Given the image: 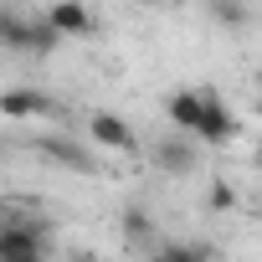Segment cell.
<instances>
[{
  "mask_svg": "<svg viewBox=\"0 0 262 262\" xmlns=\"http://www.w3.org/2000/svg\"><path fill=\"white\" fill-rule=\"evenodd\" d=\"M88 144L98 155H134L139 149V134H134V123L118 118V113H88Z\"/></svg>",
  "mask_w": 262,
  "mask_h": 262,
  "instance_id": "1",
  "label": "cell"
},
{
  "mask_svg": "<svg viewBox=\"0 0 262 262\" xmlns=\"http://www.w3.org/2000/svg\"><path fill=\"white\" fill-rule=\"evenodd\" d=\"M52 247H47V231L31 226V221H6L0 226V262H41Z\"/></svg>",
  "mask_w": 262,
  "mask_h": 262,
  "instance_id": "2",
  "label": "cell"
},
{
  "mask_svg": "<svg viewBox=\"0 0 262 262\" xmlns=\"http://www.w3.org/2000/svg\"><path fill=\"white\" fill-rule=\"evenodd\" d=\"M36 149H41V160H52V165L72 170V175H98V160H93V144H88V139L47 134V139H36Z\"/></svg>",
  "mask_w": 262,
  "mask_h": 262,
  "instance_id": "3",
  "label": "cell"
},
{
  "mask_svg": "<svg viewBox=\"0 0 262 262\" xmlns=\"http://www.w3.org/2000/svg\"><path fill=\"white\" fill-rule=\"evenodd\" d=\"M206 113V88H175L165 98V118L175 123V134H195Z\"/></svg>",
  "mask_w": 262,
  "mask_h": 262,
  "instance_id": "4",
  "label": "cell"
},
{
  "mask_svg": "<svg viewBox=\"0 0 262 262\" xmlns=\"http://www.w3.org/2000/svg\"><path fill=\"white\" fill-rule=\"evenodd\" d=\"M236 134H242V128H236V118H231V113H226V103L206 88V113H201L195 139H206V144H216V149H221V144H231Z\"/></svg>",
  "mask_w": 262,
  "mask_h": 262,
  "instance_id": "5",
  "label": "cell"
},
{
  "mask_svg": "<svg viewBox=\"0 0 262 262\" xmlns=\"http://www.w3.org/2000/svg\"><path fill=\"white\" fill-rule=\"evenodd\" d=\"M67 41H82V36H93V11L82 6V0H52V6L41 11Z\"/></svg>",
  "mask_w": 262,
  "mask_h": 262,
  "instance_id": "6",
  "label": "cell"
},
{
  "mask_svg": "<svg viewBox=\"0 0 262 262\" xmlns=\"http://www.w3.org/2000/svg\"><path fill=\"white\" fill-rule=\"evenodd\" d=\"M0 113H6L11 123L47 118V113H52V98H47V93H36V88H6V98H0Z\"/></svg>",
  "mask_w": 262,
  "mask_h": 262,
  "instance_id": "7",
  "label": "cell"
},
{
  "mask_svg": "<svg viewBox=\"0 0 262 262\" xmlns=\"http://www.w3.org/2000/svg\"><path fill=\"white\" fill-rule=\"evenodd\" d=\"M195 134H185V139H160L155 144V165L165 170V175H175V180H185V175H195V144H190Z\"/></svg>",
  "mask_w": 262,
  "mask_h": 262,
  "instance_id": "8",
  "label": "cell"
},
{
  "mask_svg": "<svg viewBox=\"0 0 262 262\" xmlns=\"http://www.w3.org/2000/svg\"><path fill=\"white\" fill-rule=\"evenodd\" d=\"M31 41H36V21L26 16H0V47H6L11 57H31Z\"/></svg>",
  "mask_w": 262,
  "mask_h": 262,
  "instance_id": "9",
  "label": "cell"
},
{
  "mask_svg": "<svg viewBox=\"0 0 262 262\" xmlns=\"http://www.w3.org/2000/svg\"><path fill=\"white\" fill-rule=\"evenodd\" d=\"M216 247H206V242H165L160 247V257L165 262H201V257H211Z\"/></svg>",
  "mask_w": 262,
  "mask_h": 262,
  "instance_id": "10",
  "label": "cell"
},
{
  "mask_svg": "<svg viewBox=\"0 0 262 262\" xmlns=\"http://www.w3.org/2000/svg\"><path fill=\"white\" fill-rule=\"evenodd\" d=\"M118 226L134 236V242H149V236H155V221H149V211H139V206H128V211L118 216Z\"/></svg>",
  "mask_w": 262,
  "mask_h": 262,
  "instance_id": "11",
  "label": "cell"
},
{
  "mask_svg": "<svg viewBox=\"0 0 262 262\" xmlns=\"http://www.w3.org/2000/svg\"><path fill=\"white\" fill-rule=\"evenodd\" d=\"M211 16L221 26H242L247 21V0H211Z\"/></svg>",
  "mask_w": 262,
  "mask_h": 262,
  "instance_id": "12",
  "label": "cell"
},
{
  "mask_svg": "<svg viewBox=\"0 0 262 262\" xmlns=\"http://www.w3.org/2000/svg\"><path fill=\"white\" fill-rule=\"evenodd\" d=\"M211 206L226 211V206H231V185H211Z\"/></svg>",
  "mask_w": 262,
  "mask_h": 262,
  "instance_id": "13",
  "label": "cell"
}]
</instances>
